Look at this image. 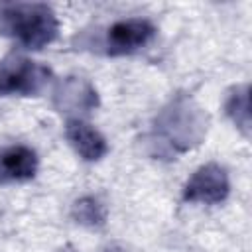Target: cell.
<instances>
[{"instance_id":"obj_1","label":"cell","mask_w":252,"mask_h":252,"mask_svg":"<svg viewBox=\"0 0 252 252\" xmlns=\"http://www.w3.org/2000/svg\"><path fill=\"white\" fill-rule=\"evenodd\" d=\"M57 18L45 4H0V33H10L28 49H41L57 37Z\"/></svg>"},{"instance_id":"obj_2","label":"cell","mask_w":252,"mask_h":252,"mask_svg":"<svg viewBox=\"0 0 252 252\" xmlns=\"http://www.w3.org/2000/svg\"><path fill=\"white\" fill-rule=\"evenodd\" d=\"M51 71L24 55H8L0 63V94H37L49 83Z\"/></svg>"},{"instance_id":"obj_3","label":"cell","mask_w":252,"mask_h":252,"mask_svg":"<svg viewBox=\"0 0 252 252\" xmlns=\"http://www.w3.org/2000/svg\"><path fill=\"white\" fill-rule=\"evenodd\" d=\"M154 35H156L154 24L144 18L120 20L106 30L104 51L108 55H128L150 43Z\"/></svg>"},{"instance_id":"obj_4","label":"cell","mask_w":252,"mask_h":252,"mask_svg":"<svg viewBox=\"0 0 252 252\" xmlns=\"http://www.w3.org/2000/svg\"><path fill=\"white\" fill-rule=\"evenodd\" d=\"M228 175L217 163H207L199 167L183 189V199L191 203L215 205L226 199L228 195Z\"/></svg>"},{"instance_id":"obj_5","label":"cell","mask_w":252,"mask_h":252,"mask_svg":"<svg viewBox=\"0 0 252 252\" xmlns=\"http://www.w3.org/2000/svg\"><path fill=\"white\" fill-rule=\"evenodd\" d=\"M37 171V156L32 148L10 146L0 152V185L12 181H28Z\"/></svg>"},{"instance_id":"obj_6","label":"cell","mask_w":252,"mask_h":252,"mask_svg":"<svg viewBox=\"0 0 252 252\" xmlns=\"http://www.w3.org/2000/svg\"><path fill=\"white\" fill-rule=\"evenodd\" d=\"M65 136H67L69 144L75 148V152L87 161L100 159L108 150L106 140L100 136V132H96L91 124H87L79 118L67 122Z\"/></svg>"},{"instance_id":"obj_7","label":"cell","mask_w":252,"mask_h":252,"mask_svg":"<svg viewBox=\"0 0 252 252\" xmlns=\"http://www.w3.org/2000/svg\"><path fill=\"white\" fill-rule=\"evenodd\" d=\"M73 217L89 226H98L104 222V207L94 197H83L73 205Z\"/></svg>"},{"instance_id":"obj_8","label":"cell","mask_w":252,"mask_h":252,"mask_svg":"<svg viewBox=\"0 0 252 252\" xmlns=\"http://www.w3.org/2000/svg\"><path fill=\"white\" fill-rule=\"evenodd\" d=\"M226 112L234 120V124H238L244 132H248V120H250V112H248V87L236 89L228 96Z\"/></svg>"}]
</instances>
